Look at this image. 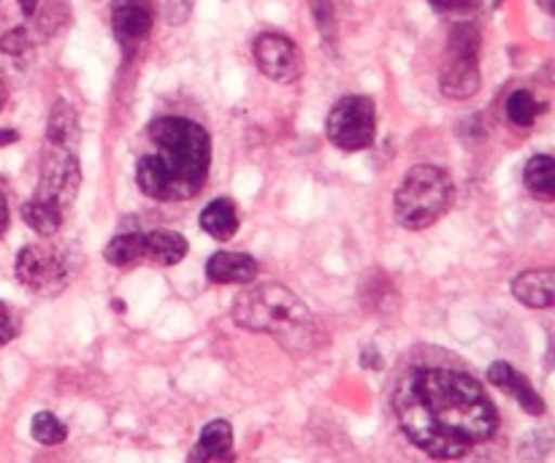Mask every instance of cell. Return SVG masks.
<instances>
[{"label": "cell", "mask_w": 555, "mask_h": 463, "mask_svg": "<svg viewBox=\"0 0 555 463\" xmlns=\"http://www.w3.org/2000/svg\"><path fill=\"white\" fill-rule=\"evenodd\" d=\"M22 220H25L27 228L36 231L38 236H54V233L63 228L65 217L47 209V206L36 204V201H25V204H22Z\"/></svg>", "instance_id": "ffe728a7"}, {"label": "cell", "mask_w": 555, "mask_h": 463, "mask_svg": "<svg viewBox=\"0 0 555 463\" xmlns=\"http://www.w3.org/2000/svg\"><path fill=\"white\" fill-rule=\"evenodd\" d=\"M103 258L117 269H135L144 263V233H119L103 249Z\"/></svg>", "instance_id": "ac0fdd59"}, {"label": "cell", "mask_w": 555, "mask_h": 463, "mask_svg": "<svg viewBox=\"0 0 555 463\" xmlns=\"http://www.w3.org/2000/svg\"><path fill=\"white\" fill-rule=\"evenodd\" d=\"M504 112H507V119L515 128H531L537 123V117L545 112V103L537 101L534 92L515 90L509 92L507 103H504Z\"/></svg>", "instance_id": "d6986e66"}, {"label": "cell", "mask_w": 555, "mask_h": 463, "mask_svg": "<svg viewBox=\"0 0 555 463\" xmlns=\"http://www.w3.org/2000/svg\"><path fill=\"white\" fill-rule=\"evenodd\" d=\"M150 150L135 163L139 190L160 204H182L204 190L211 168V139L198 123L160 117L146 128Z\"/></svg>", "instance_id": "7a4b0ae2"}, {"label": "cell", "mask_w": 555, "mask_h": 463, "mask_svg": "<svg viewBox=\"0 0 555 463\" xmlns=\"http://www.w3.org/2000/svg\"><path fill=\"white\" fill-rule=\"evenodd\" d=\"M20 9L25 16H33L38 11V0H20Z\"/></svg>", "instance_id": "83f0119b"}, {"label": "cell", "mask_w": 555, "mask_h": 463, "mask_svg": "<svg viewBox=\"0 0 555 463\" xmlns=\"http://www.w3.org/2000/svg\"><path fill=\"white\" fill-rule=\"evenodd\" d=\"M201 228L217 242H231L238 233V209L231 198H217L201 211Z\"/></svg>", "instance_id": "2e32d148"}, {"label": "cell", "mask_w": 555, "mask_h": 463, "mask_svg": "<svg viewBox=\"0 0 555 463\" xmlns=\"http://www.w3.org/2000/svg\"><path fill=\"white\" fill-rule=\"evenodd\" d=\"M233 428L228 421H211L206 423L201 432L198 442L190 450L188 463H233Z\"/></svg>", "instance_id": "7c38bea8"}, {"label": "cell", "mask_w": 555, "mask_h": 463, "mask_svg": "<svg viewBox=\"0 0 555 463\" xmlns=\"http://www.w3.org/2000/svg\"><path fill=\"white\" fill-rule=\"evenodd\" d=\"M488 380H491V385H496L499 390L513 396L524 412H529V415L534 417L545 415V401H542V396L537 394L534 385H531L515 366H509V363L504 361L491 363V369H488Z\"/></svg>", "instance_id": "8fae6325"}, {"label": "cell", "mask_w": 555, "mask_h": 463, "mask_svg": "<svg viewBox=\"0 0 555 463\" xmlns=\"http://www.w3.org/2000/svg\"><path fill=\"white\" fill-rule=\"evenodd\" d=\"M14 141H20V133H16V130H0V146L14 144Z\"/></svg>", "instance_id": "4316f807"}, {"label": "cell", "mask_w": 555, "mask_h": 463, "mask_svg": "<svg viewBox=\"0 0 555 463\" xmlns=\"http://www.w3.org/2000/svg\"><path fill=\"white\" fill-rule=\"evenodd\" d=\"M30 434L38 445L43 448H54V445H63L68 439V428L52 412H38L30 423Z\"/></svg>", "instance_id": "44dd1931"}, {"label": "cell", "mask_w": 555, "mask_h": 463, "mask_svg": "<svg viewBox=\"0 0 555 463\" xmlns=\"http://www.w3.org/2000/svg\"><path fill=\"white\" fill-rule=\"evenodd\" d=\"M16 334H20V320H16L14 309H11L9 304L0 301V347L14 342Z\"/></svg>", "instance_id": "d4e9b609"}, {"label": "cell", "mask_w": 555, "mask_h": 463, "mask_svg": "<svg viewBox=\"0 0 555 463\" xmlns=\"http://www.w3.org/2000/svg\"><path fill=\"white\" fill-rule=\"evenodd\" d=\"M81 188V163H79V144L74 141L47 139L41 152V168H38V184L30 201L68 215L74 206L76 195Z\"/></svg>", "instance_id": "5b68a950"}, {"label": "cell", "mask_w": 555, "mask_h": 463, "mask_svg": "<svg viewBox=\"0 0 555 463\" xmlns=\"http://www.w3.org/2000/svg\"><path fill=\"white\" fill-rule=\"evenodd\" d=\"M152 22L150 0H112V30L125 52H133L150 38Z\"/></svg>", "instance_id": "30bf717a"}, {"label": "cell", "mask_w": 555, "mask_h": 463, "mask_svg": "<svg viewBox=\"0 0 555 463\" xmlns=\"http://www.w3.org/2000/svg\"><path fill=\"white\" fill-rule=\"evenodd\" d=\"M312 16L314 25H318L320 36L334 47L336 41V11L331 0H312Z\"/></svg>", "instance_id": "cb8c5ba5"}, {"label": "cell", "mask_w": 555, "mask_h": 463, "mask_svg": "<svg viewBox=\"0 0 555 463\" xmlns=\"http://www.w3.org/2000/svg\"><path fill=\"white\" fill-rule=\"evenodd\" d=\"M328 141L341 152H363L377 139V108L366 95H345L325 123Z\"/></svg>", "instance_id": "ba28073f"}, {"label": "cell", "mask_w": 555, "mask_h": 463, "mask_svg": "<svg viewBox=\"0 0 555 463\" xmlns=\"http://www.w3.org/2000/svg\"><path fill=\"white\" fill-rule=\"evenodd\" d=\"M188 255V239L177 231H150L144 233V263L177 266Z\"/></svg>", "instance_id": "9a60e30c"}, {"label": "cell", "mask_w": 555, "mask_h": 463, "mask_svg": "<svg viewBox=\"0 0 555 463\" xmlns=\"http://www.w3.org/2000/svg\"><path fill=\"white\" fill-rule=\"evenodd\" d=\"M14 274L33 296L49 298L68 287L74 266H70L68 255L54 244H27L16 255Z\"/></svg>", "instance_id": "52a82bcc"}, {"label": "cell", "mask_w": 555, "mask_h": 463, "mask_svg": "<svg viewBox=\"0 0 555 463\" xmlns=\"http://www.w3.org/2000/svg\"><path fill=\"white\" fill-rule=\"evenodd\" d=\"M480 47V30L472 22H455L448 38V57L439 70V90L444 98L466 101V98L477 95L482 85Z\"/></svg>", "instance_id": "8992f818"}, {"label": "cell", "mask_w": 555, "mask_h": 463, "mask_svg": "<svg viewBox=\"0 0 555 463\" xmlns=\"http://www.w3.org/2000/svg\"><path fill=\"white\" fill-rule=\"evenodd\" d=\"M253 57L260 74L269 76L276 85H293L296 79H301V52H298L296 41L282 33H260L253 43Z\"/></svg>", "instance_id": "9c48e42d"}, {"label": "cell", "mask_w": 555, "mask_h": 463, "mask_svg": "<svg viewBox=\"0 0 555 463\" xmlns=\"http://www.w3.org/2000/svg\"><path fill=\"white\" fill-rule=\"evenodd\" d=\"M537 5H540L547 16H555V0H537Z\"/></svg>", "instance_id": "f1b7e54d"}, {"label": "cell", "mask_w": 555, "mask_h": 463, "mask_svg": "<svg viewBox=\"0 0 555 463\" xmlns=\"http://www.w3.org/2000/svg\"><path fill=\"white\" fill-rule=\"evenodd\" d=\"M231 318L253 334H266L291 356H309L320 347V323L312 309L280 282L244 287L236 296Z\"/></svg>", "instance_id": "3957f363"}, {"label": "cell", "mask_w": 555, "mask_h": 463, "mask_svg": "<svg viewBox=\"0 0 555 463\" xmlns=\"http://www.w3.org/2000/svg\"><path fill=\"white\" fill-rule=\"evenodd\" d=\"M5 226H9V201H5V193L0 190V236H3Z\"/></svg>", "instance_id": "484cf974"}, {"label": "cell", "mask_w": 555, "mask_h": 463, "mask_svg": "<svg viewBox=\"0 0 555 463\" xmlns=\"http://www.w3.org/2000/svg\"><path fill=\"white\" fill-rule=\"evenodd\" d=\"M3 103H5V90L0 87V108H3Z\"/></svg>", "instance_id": "f546056e"}, {"label": "cell", "mask_w": 555, "mask_h": 463, "mask_svg": "<svg viewBox=\"0 0 555 463\" xmlns=\"http://www.w3.org/2000/svg\"><path fill=\"white\" fill-rule=\"evenodd\" d=\"M30 49H33V38L27 27H14V30H9L3 38H0V54H5V57L11 60L27 57Z\"/></svg>", "instance_id": "603a6c76"}, {"label": "cell", "mask_w": 555, "mask_h": 463, "mask_svg": "<svg viewBox=\"0 0 555 463\" xmlns=\"http://www.w3.org/2000/svg\"><path fill=\"white\" fill-rule=\"evenodd\" d=\"M455 198L453 179L439 166H421L410 168L401 179L399 190L393 198L396 222L406 231H423L431 228L434 222L442 220L450 211Z\"/></svg>", "instance_id": "277c9868"}, {"label": "cell", "mask_w": 555, "mask_h": 463, "mask_svg": "<svg viewBox=\"0 0 555 463\" xmlns=\"http://www.w3.org/2000/svg\"><path fill=\"white\" fill-rule=\"evenodd\" d=\"M206 276L215 285H253L258 260L247 253H215L206 260Z\"/></svg>", "instance_id": "4fadbf2b"}, {"label": "cell", "mask_w": 555, "mask_h": 463, "mask_svg": "<svg viewBox=\"0 0 555 463\" xmlns=\"http://www.w3.org/2000/svg\"><path fill=\"white\" fill-rule=\"evenodd\" d=\"M513 296L529 309L555 307V269H529L513 280Z\"/></svg>", "instance_id": "5bb4252c"}, {"label": "cell", "mask_w": 555, "mask_h": 463, "mask_svg": "<svg viewBox=\"0 0 555 463\" xmlns=\"http://www.w3.org/2000/svg\"><path fill=\"white\" fill-rule=\"evenodd\" d=\"M526 190L534 195L537 201L555 204V157L551 155H534L524 168Z\"/></svg>", "instance_id": "e0dca14e"}, {"label": "cell", "mask_w": 555, "mask_h": 463, "mask_svg": "<svg viewBox=\"0 0 555 463\" xmlns=\"http://www.w3.org/2000/svg\"><path fill=\"white\" fill-rule=\"evenodd\" d=\"M431 5L442 14H459V16H477L491 14L502 5V0H431Z\"/></svg>", "instance_id": "7402d4cb"}, {"label": "cell", "mask_w": 555, "mask_h": 463, "mask_svg": "<svg viewBox=\"0 0 555 463\" xmlns=\"http://www.w3.org/2000/svg\"><path fill=\"white\" fill-rule=\"evenodd\" d=\"M393 410L406 439L437 461L461 459L499 428L491 396L453 369H412L396 385Z\"/></svg>", "instance_id": "6da1fadb"}]
</instances>
